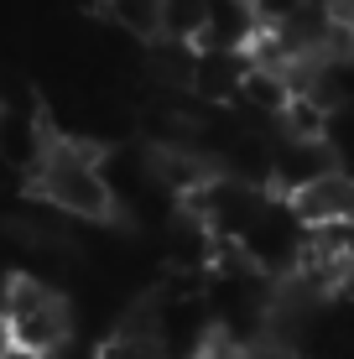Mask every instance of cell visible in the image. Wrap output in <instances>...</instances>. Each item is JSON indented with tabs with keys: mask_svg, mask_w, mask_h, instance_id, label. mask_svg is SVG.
<instances>
[{
	"mask_svg": "<svg viewBox=\"0 0 354 359\" xmlns=\"http://www.w3.org/2000/svg\"><path fill=\"white\" fill-rule=\"evenodd\" d=\"M104 16L115 21L125 36H136V42H151V36H162V11L167 0H104Z\"/></svg>",
	"mask_w": 354,
	"mask_h": 359,
	"instance_id": "7",
	"label": "cell"
},
{
	"mask_svg": "<svg viewBox=\"0 0 354 359\" xmlns=\"http://www.w3.org/2000/svg\"><path fill=\"white\" fill-rule=\"evenodd\" d=\"M32 193L68 219H115L120 214L104 151H94L89 141H73V135H47L42 141V151L32 162Z\"/></svg>",
	"mask_w": 354,
	"mask_h": 359,
	"instance_id": "1",
	"label": "cell"
},
{
	"mask_svg": "<svg viewBox=\"0 0 354 359\" xmlns=\"http://www.w3.org/2000/svg\"><path fill=\"white\" fill-rule=\"evenodd\" d=\"M146 73H151L156 89H193V73H198V42L151 36V42H146Z\"/></svg>",
	"mask_w": 354,
	"mask_h": 359,
	"instance_id": "6",
	"label": "cell"
},
{
	"mask_svg": "<svg viewBox=\"0 0 354 359\" xmlns=\"http://www.w3.org/2000/svg\"><path fill=\"white\" fill-rule=\"evenodd\" d=\"M328 16H334V27L354 32V0H328Z\"/></svg>",
	"mask_w": 354,
	"mask_h": 359,
	"instance_id": "9",
	"label": "cell"
},
{
	"mask_svg": "<svg viewBox=\"0 0 354 359\" xmlns=\"http://www.w3.org/2000/svg\"><path fill=\"white\" fill-rule=\"evenodd\" d=\"M100 6H104V0H100Z\"/></svg>",
	"mask_w": 354,
	"mask_h": 359,
	"instance_id": "13",
	"label": "cell"
},
{
	"mask_svg": "<svg viewBox=\"0 0 354 359\" xmlns=\"http://www.w3.org/2000/svg\"><path fill=\"white\" fill-rule=\"evenodd\" d=\"M0 120H6V104H0Z\"/></svg>",
	"mask_w": 354,
	"mask_h": 359,
	"instance_id": "11",
	"label": "cell"
},
{
	"mask_svg": "<svg viewBox=\"0 0 354 359\" xmlns=\"http://www.w3.org/2000/svg\"><path fill=\"white\" fill-rule=\"evenodd\" d=\"M250 6H255V0H250Z\"/></svg>",
	"mask_w": 354,
	"mask_h": 359,
	"instance_id": "14",
	"label": "cell"
},
{
	"mask_svg": "<svg viewBox=\"0 0 354 359\" xmlns=\"http://www.w3.org/2000/svg\"><path fill=\"white\" fill-rule=\"evenodd\" d=\"M209 16H214L209 0H167V11H162V36H177V42H203Z\"/></svg>",
	"mask_w": 354,
	"mask_h": 359,
	"instance_id": "8",
	"label": "cell"
},
{
	"mask_svg": "<svg viewBox=\"0 0 354 359\" xmlns=\"http://www.w3.org/2000/svg\"><path fill=\"white\" fill-rule=\"evenodd\" d=\"M334 146H328V135L323 141H302V135H282V146L271 151V182L282 193L292 188H302V182H313V177H323V172H334Z\"/></svg>",
	"mask_w": 354,
	"mask_h": 359,
	"instance_id": "4",
	"label": "cell"
},
{
	"mask_svg": "<svg viewBox=\"0 0 354 359\" xmlns=\"http://www.w3.org/2000/svg\"><path fill=\"white\" fill-rule=\"evenodd\" d=\"M162 339H167L162 307L146 302V307H136L125 323L109 333L100 349H94V359H162Z\"/></svg>",
	"mask_w": 354,
	"mask_h": 359,
	"instance_id": "5",
	"label": "cell"
},
{
	"mask_svg": "<svg viewBox=\"0 0 354 359\" xmlns=\"http://www.w3.org/2000/svg\"><path fill=\"white\" fill-rule=\"evenodd\" d=\"M0 318H6V333H11L16 349L42 354V359H53L73 339L68 302L57 297V287H47V281H36V276H11Z\"/></svg>",
	"mask_w": 354,
	"mask_h": 359,
	"instance_id": "2",
	"label": "cell"
},
{
	"mask_svg": "<svg viewBox=\"0 0 354 359\" xmlns=\"http://www.w3.org/2000/svg\"><path fill=\"white\" fill-rule=\"evenodd\" d=\"M11 349H16V344H11V333L0 328V359H11Z\"/></svg>",
	"mask_w": 354,
	"mask_h": 359,
	"instance_id": "10",
	"label": "cell"
},
{
	"mask_svg": "<svg viewBox=\"0 0 354 359\" xmlns=\"http://www.w3.org/2000/svg\"><path fill=\"white\" fill-rule=\"evenodd\" d=\"M0 328H6V318H0Z\"/></svg>",
	"mask_w": 354,
	"mask_h": 359,
	"instance_id": "12",
	"label": "cell"
},
{
	"mask_svg": "<svg viewBox=\"0 0 354 359\" xmlns=\"http://www.w3.org/2000/svg\"><path fill=\"white\" fill-rule=\"evenodd\" d=\"M287 203L297 208V219H302L308 229H328V224L354 229V172H344V167L323 172V177L292 188Z\"/></svg>",
	"mask_w": 354,
	"mask_h": 359,
	"instance_id": "3",
	"label": "cell"
}]
</instances>
